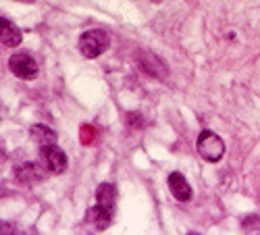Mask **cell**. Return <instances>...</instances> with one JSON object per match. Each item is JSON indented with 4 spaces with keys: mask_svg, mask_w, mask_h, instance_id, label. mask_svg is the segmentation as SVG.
I'll list each match as a JSON object with an SVG mask.
<instances>
[{
    "mask_svg": "<svg viewBox=\"0 0 260 235\" xmlns=\"http://www.w3.org/2000/svg\"><path fill=\"white\" fill-rule=\"evenodd\" d=\"M21 3H36V0H21Z\"/></svg>",
    "mask_w": 260,
    "mask_h": 235,
    "instance_id": "15",
    "label": "cell"
},
{
    "mask_svg": "<svg viewBox=\"0 0 260 235\" xmlns=\"http://www.w3.org/2000/svg\"><path fill=\"white\" fill-rule=\"evenodd\" d=\"M127 125H129V127H142V125H144L142 115H138V113H129V115H127Z\"/></svg>",
    "mask_w": 260,
    "mask_h": 235,
    "instance_id": "14",
    "label": "cell"
},
{
    "mask_svg": "<svg viewBox=\"0 0 260 235\" xmlns=\"http://www.w3.org/2000/svg\"><path fill=\"white\" fill-rule=\"evenodd\" d=\"M138 65H140V69L146 73V75H150V77H154V79H165L167 77V73H169V69H167V65L158 58V56H154L152 52H140V56H138Z\"/></svg>",
    "mask_w": 260,
    "mask_h": 235,
    "instance_id": "5",
    "label": "cell"
},
{
    "mask_svg": "<svg viewBox=\"0 0 260 235\" xmlns=\"http://www.w3.org/2000/svg\"><path fill=\"white\" fill-rule=\"evenodd\" d=\"M242 227H244V231H250V229L260 231V219L258 217H246L244 223H242Z\"/></svg>",
    "mask_w": 260,
    "mask_h": 235,
    "instance_id": "12",
    "label": "cell"
},
{
    "mask_svg": "<svg viewBox=\"0 0 260 235\" xmlns=\"http://www.w3.org/2000/svg\"><path fill=\"white\" fill-rule=\"evenodd\" d=\"M0 38H3V44L7 46V48H17L19 44H21V31L11 23V21L7 19V17H3L0 19Z\"/></svg>",
    "mask_w": 260,
    "mask_h": 235,
    "instance_id": "10",
    "label": "cell"
},
{
    "mask_svg": "<svg viewBox=\"0 0 260 235\" xmlns=\"http://www.w3.org/2000/svg\"><path fill=\"white\" fill-rule=\"evenodd\" d=\"M40 156H42V162H44V166L48 171H52V173H56V175L58 173H64V169H67V156H64V152L60 150L56 144L42 146Z\"/></svg>",
    "mask_w": 260,
    "mask_h": 235,
    "instance_id": "3",
    "label": "cell"
},
{
    "mask_svg": "<svg viewBox=\"0 0 260 235\" xmlns=\"http://www.w3.org/2000/svg\"><path fill=\"white\" fill-rule=\"evenodd\" d=\"M152 3H162V0H152Z\"/></svg>",
    "mask_w": 260,
    "mask_h": 235,
    "instance_id": "16",
    "label": "cell"
},
{
    "mask_svg": "<svg viewBox=\"0 0 260 235\" xmlns=\"http://www.w3.org/2000/svg\"><path fill=\"white\" fill-rule=\"evenodd\" d=\"M31 138L34 142H38L40 146H48V144H56V133L46 125H34L31 127Z\"/></svg>",
    "mask_w": 260,
    "mask_h": 235,
    "instance_id": "11",
    "label": "cell"
},
{
    "mask_svg": "<svg viewBox=\"0 0 260 235\" xmlns=\"http://www.w3.org/2000/svg\"><path fill=\"white\" fill-rule=\"evenodd\" d=\"M94 140V127L83 125L81 127V144H90Z\"/></svg>",
    "mask_w": 260,
    "mask_h": 235,
    "instance_id": "13",
    "label": "cell"
},
{
    "mask_svg": "<svg viewBox=\"0 0 260 235\" xmlns=\"http://www.w3.org/2000/svg\"><path fill=\"white\" fill-rule=\"evenodd\" d=\"M15 177L19 183H25V185H31L36 183L38 179L44 177V173H42V169L34 162H25V164H21L15 169Z\"/></svg>",
    "mask_w": 260,
    "mask_h": 235,
    "instance_id": "8",
    "label": "cell"
},
{
    "mask_svg": "<svg viewBox=\"0 0 260 235\" xmlns=\"http://www.w3.org/2000/svg\"><path fill=\"white\" fill-rule=\"evenodd\" d=\"M169 189L175 200L179 202H189L191 200V187L187 183V179L181 173H171L169 175Z\"/></svg>",
    "mask_w": 260,
    "mask_h": 235,
    "instance_id": "6",
    "label": "cell"
},
{
    "mask_svg": "<svg viewBox=\"0 0 260 235\" xmlns=\"http://www.w3.org/2000/svg\"><path fill=\"white\" fill-rule=\"evenodd\" d=\"M198 152H200V156L204 158V160H208V162H216V160H221V156L225 154V144H223V140L216 136V133H212V131H202L200 136H198Z\"/></svg>",
    "mask_w": 260,
    "mask_h": 235,
    "instance_id": "2",
    "label": "cell"
},
{
    "mask_svg": "<svg viewBox=\"0 0 260 235\" xmlns=\"http://www.w3.org/2000/svg\"><path fill=\"white\" fill-rule=\"evenodd\" d=\"M111 46V38L104 29H90L79 38V52L85 58H98Z\"/></svg>",
    "mask_w": 260,
    "mask_h": 235,
    "instance_id": "1",
    "label": "cell"
},
{
    "mask_svg": "<svg viewBox=\"0 0 260 235\" xmlns=\"http://www.w3.org/2000/svg\"><path fill=\"white\" fill-rule=\"evenodd\" d=\"M85 221H88L90 225H94L96 229H106L113 221V212L106 210L100 204H96V206H92L88 212H85Z\"/></svg>",
    "mask_w": 260,
    "mask_h": 235,
    "instance_id": "7",
    "label": "cell"
},
{
    "mask_svg": "<svg viewBox=\"0 0 260 235\" xmlns=\"http://www.w3.org/2000/svg\"><path fill=\"white\" fill-rule=\"evenodd\" d=\"M9 69L13 71V75H17L21 79H34L38 75V62L29 54L19 52L9 58Z\"/></svg>",
    "mask_w": 260,
    "mask_h": 235,
    "instance_id": "4",
    "label": "cell"
},
{
    "mask_svg": "<svg viewBox=\"0 0 260 235\" xmlns=\"http://www.w3.org/2000/svg\"><path fill=\"white\" fill-rule=\"evenodd\" d=\"M96 204L104 206L106 210H111L115 215V206H117V187L111 183H102L96 189Z\"/></svg>",
    "mask_w": 260,
    "mask_h": 235,
    "instance_id": "9",
    "label": "cell"
}]
</instances>
